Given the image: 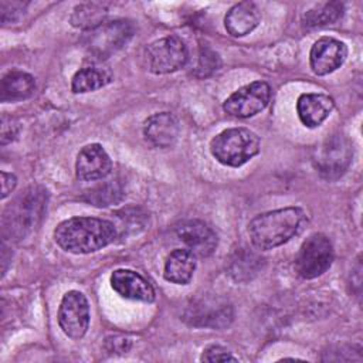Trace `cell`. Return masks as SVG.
<instances>
[{"instance_id": "cell-5", "label": "cell", "mask_w": 363, "mask_h": 363, "mask_svg": "<svg viewBox=\"0 0 363 363\" xmlns=\"http://www.w3.org/2000/svg\"><path fill=\"white\" fill-rule=\"evenodd\" d=\"M133 35V26L128 20L104 21L86 31L84 45L94 58L102 61L123 48Z\"/></svg>"}, {"instance_id": "cell-6", "label": "cell", "mask_w": 363, "mask_h": 363, "mask_svg": "<svg viewBox=\"0 0 363 363\" xmlns=\"http://www.w3.org/2000/svg\"><path fill=\"white\" fill-rule=\"evenodd\" d=\"M333 257L330 240L325 234L315 233L302 242L295 258V271L303 279H313L330 268Z\"/></svg>"}, {"instance_id": "cell-9", "label": "cell", "mask_w": 363, "mask_h": 363, "mask_svg": "<svg viewBox=\"0 0 363 363\" xmlns=\"http://www.w3.org/2000/svg\"><path fill=\"white\" fill-rule=\"evenodd\" d=\"M145 58L150 72L170 74L186 65L189 50L180 37L167 35L149 44Z\"/></svg>"}, {"instance_id": "cell-4", "label": "cell", "mask_w": 363, "mask_h": 363, "mask_svg": "<svg viewBox=\"0 0 363 363\" xmlns=\"http://www.w3.org/2000/svg\"><path fill=\"white\" fill-rule=\"evenodd\" d=\"M211 155L221 164L238 167L259 152V138L247 128H230L210 142Z\"/></svg>"}, {"instance_id": "cell-19", "label": "cell", "mask_w": 363, "mask_h": 363, "mask_svg": "<svg viewBox=\"0 0 363 363\" xmlns=\"http://www.w3.org/2000/svg\"><path fill=\"white\" fill-rule=\"evenodd\" d=\"M196 269V257L186 248L174 250L164 262L163 277L166 281L177 285H186L193 278Z\"/></svg>"}, {"instance_id": "cell-8", "label": "cell", "mask_w": 363, "mask_h": 363, "mask_svg": "<svg viewBox=\"0 0 363 363\" xmlns=\"http://www.w3.org/2000/svg\"><path fill=\"white\" fill-rule=\"evenodd\" d=\"M352 159L353 146L350 140L345 135L335 133L319 146L315 166L323 179L336 180L347 170Z\"/></svg>"}, {"instance_id": "cell-22", "label": "cell", "mask_w": 363, "mask_h": 363, "mask_svg": "<svg viewBox=\"0 0 363 363\" xmlns=\"http://www.w3.org/2000/svg\"><path fill=\"white\" fill-rule=\"evenodd\" d=\"M262 261L257 252L248 248H240L230 259L228 272L235 281L247 282L261 271Z\"/></svg>"}, {"instance_id": "cell-3", "label": "cell", "mask_w": 363, "mask_h": 363, "mask_svg": "<svg viewBox=\"0 0 363 363\" xmlns=\"http://www.w3.org/2000/svg\"><path fill=\"white\" fill-rule=\"evenodd\" d=\"M47 190L38 186L28 187L13 203L7 206L3 214L4 235L21 240L40 223L47 207Z\"/></svg>"}, {"instance_id": "cell-16", "label": "cell", "mask_w": 363, "mask_h": 363, "mask_svg": "<svg viewBox=\"0 0 363 363\" xmlns=\"http://www.w3.org/2000/svg\"><path fill=\"white\" fill-rule=\"evenodd\" d=\"M180 133L179 119L170 112H159L149 116L143 126L146 140L157 147H170Z\"/></svg>"}, {"instance_id": "cell-25", "label": "cell", "mask_w": 363, "mask_h": 363, "mask_svg": "<svg viewBox=\"0 0 363 363\" xmlns=\"http://www.w3.org/2000/svg\"><path fill=\"white\" fill-rule=\"evenodd\" d=\"M86 196V201H89L91 204L98 207H106L121 199V189L116 183H105L89 190Z\"/></svg>"}, {"instance_id": "cell-26", "label": "cell", "mask_w": 363, "mask_h": 363, "mask_svg": "<svg viewBox=\"0 0 363 363\" xmlns=\"http://www.w3.org/2000/svg\"><path fill=\"white\" fill-rule=\"evenodd\" d=\"M220 68V58L218 55L211 51L210 48H201L197 57V64L194 67L193 74L197 78H206L214 74Z\"/></svg>"}, {"instance_id": "cell-10", "label": "cell", "mask_w": 363, "mask_h": 363, "mask_svg": "<svg viewBox=\"0 0 363 363\" xmlns=\"http://www.w3.org/2000/svg\"><path fill=\"white\" fill-rule=\"evenodd\" d=\"M58 325L65 336L72 340L81 339L89 328V303L79 291H68L58 308Z\"/></svg>"}, {"instance_id": "cell-31", "label": "cell", "mask_w": 363, "mask_h": 363, "mask_svg": "<svg viewBox=\"0 0 363 363\" xmlns=\"http://www.w3.org/2000/svg\"><path fill=\"white\" fill-rule=\"evenodd\" d=\"M17 177L13 173L1 172V199H6L16 187Z\"/></svg>"}, {"instance_id": "cell-18", "label": "cell", "mask_w": 363, "mask_h": 363, "mask_svg": "<svg viewBox=\"0 0 363 363\" xmlns=\"http://www.w3.org/2000/svg\"><path fill=\"white\" fill-rule=\"evenodd\" d=\"M261 20L259 9L252 1H241L233 6L224 18L225 30L233 37H244L250 34Z\"/></svg>"}, {"instance_id": "cell-12", "label": "cell", "mask_w": 363, "mask_h": 363, "mask_svg": "<svg viewBox=\"0 0 363 363\" xmlns=\"http://www.w3.org/2000/svg\"><path fill=\"white\" fill-rule=\"evenodd\" d=\"M177 238L194 257L211 255L218 244L216 231L201 220H186L176 227Z\"/></svg>"}, {"instance_id": "cell-23", "label": "cell", "mask_w": 363, "mask_h": 363, "mask_svg": "<svg viewBox=\"0 0 363 363\" xmlns=\"http://www.w3.org/2000/svg\"><path fill=\"white\" fill-rule=\"evenodd\" d=\"M108 6L105 3H82L78 4L71 14V24L81 30H92L105 21Z\"/></svg>"}, {"instance_id": "cell-15", "label": "cell", "mask_w": 363, "mask_h": 363, "mask_svg": "<svg viewBox=\"0 0 363 363\" xmlns=\"http://www.w3.org/2000/svg\"><path fill=\"white\" fill-rule=\"evenodd\" d=\"M112 289L125 299L153 302L155 289L147 279L132 269H115L111 275Z\"/></svg>"}, {"instance_id": "cell-29", "label": "cell", "mask_w": 363, "mask_h": 363, "mask_svg": "<svg viewBox=\"0 0 363 363\" xmlns=\"http://www.w3.org/2000/svg\"><path fill=\"white\" fill-rule=\"evenodd\" d=\"M18 130H20V126L17 123L16 119H13L11 116H7V115H3L1 116V145H7L10 142H13L16 139V136L18 135Z\"/></svg>"}, {"instance_id": "cell-24", "label": "cell", "mask_w": 363, "mask_h": 363, "mask_svg": "<svg viewBox=\"0 0 363 363\" xmlns=\"http://www.w3.org/2000/svg\"><path fill=\"white\" fill-rule=\"evenodd\" d=\"M343 14V4L337 1H330L320 4L303 16V26L308 28L322 27L328 24H333L337 21Z\"/></svg>"}, {"instance_id": "cell-1", "label": "cell", "mask_w": 363, "mask_h": 363, "mask_svg": "<svg viewBox=\"0 0 363 363\" xmlns=\"http://www.w3.org/2000/svg\"><path fill=\"white\" fill-rule=\"evenodd\" d=\"M113 223L96 217H72L60 223L54 231L55 242L71 254L95 252L115 241Z\"/></svg>"}, {"instance_id": "cell-17", "label": "cell", "mask_w": 363, "mask_h": 363, "mask_svg": "<svg viewBox=\"0 0 363 363\" xmlns=\"http://www.w3.org/2000/svg\"><path fill=\"white\" fill-rule=\"evenodd\" d=\"M333 99L320 92L302 94L296 101V112L306 128L319 126L333 111Z\"/></svg>"}, {"instance_id": "cell-14", "label": "cell", "mask_w": 363, "mask_h": 363, "mask_svg": "<svg viewBox=\"0 0 363 363\" xmlns=\"http://www.w3.org/2000/svg\"><path fill=\"white\" fill-rule=\"evenodd\" d=\"M112 170V160L99 143L84 146L75 162V173L79 180L92 182L106 177Z\"/></svg>"}, {"instance_id": "cell-20", "label": "cell", "mask_w": 363, "mask_h": 363, "mask_svg": "<svg viewBox=\"0 0 363 363\" xmlns=\"http://www.w3.org/2000/svg\"><path fill=\"white\" fill-rule=\"evenodd\" d=\"M35 91L33 75L23 71H11L6 74L0 84V101L17 102L30 98Z\"/></svg>"}, {"instance_id": "cell-28", "label": "cell", "mask_w": 363, "mask_h": 363, "mask_svg": "<svg viewBox=\"0 0 363 363\" xmlns=\"http://www.w3.org/2000/svg\"><path fill=\"white\" fill-rule=\"evenodd\" d=\"M200 360L201 362H237L238 359L233 356L225 347L220 345H211L203 350Z\"/></svg>"}, {"instance_id": "cell-2", "label": "cell", "mask_w": 363, "mask_h": 363, "mask_svg": "<svg viewBox=\"0 0 363 363\" xmlns=\"http://www.w3.org/2000/svg\"><path fill=\"white\" fill-rule=\"evenodd\" d=\"M305 218V213L299 207H285L258 214L248 224L251 242L259 250L279 247L301 231Z\"/></svg>"}, {"instance_id": "cell-13", "label": "cell", "mask_w": 363, "mask_h": 363, "mask_svg": "<svg viewBox=\"0 0 363 363\" xmlns=\"http://www.w3.org/2000/svg\"><path fill=\"white\" fill-rule=\"evenodd\" d=\"M347 57V47L332 37L319 38L311 48L309 64L316 75H328L336 71Z\"/></svg>"}, {"instance_id": "cell-21", "label": "cell", "mask_w": 363, "mask_h": 363, "mask_svg": "<svg viewBox=\"0 0 363 363\" xmlns=\"http://www.w3.org/2000/svg\"><path fill=\"white\" fill-rule=\"evenodd\" d=\"M112 81V72L99 65H91L78 69L71 81V89L74 94H85L99 89Z\"/></svg>"}, {"instance_id": "cell-7", "label": "cell", "mask_w": 363, "mask_h": 363, "mask_svg": "<svg viewBox=\"0 0 363 363\" xmlns=\"http://www.w3.org/2000/svg\"><path fill=\"white\" fill-rule=\"evenodd\" d=\"M184 320L197 328L224 329L234 318L233 306L220 296L201 295L186 306Z\"/></svg>"}, {"instance_id": "cell-11", "label": "cell", "mask_w": 363, "mask_h": 363, "mask_svg": "<svg viewBox=\"0 0 363 363\" xmlns=\"http://www.w3.org/2000/svg\"><path fill=\"white\" fill-rule=\"evenodd\" d=\"M271 88L264 81H255L238 88L223 104V109L235 118H250L267 108Z\"/></svg>"}, {"instance_id": "cell-30", "label": "cell", "mask_w": 363, "mask_h": 363, "mask_svg": "<svg viewBox=\"0 0 363 363\" xmlns=\"http://www.w3.org/2000/svg\"><path fill=\"white\" fill-rule=\"evenodd\" d=\"M105 346L111 353H126L130 349V340L121 336H109L106 337Z\"/></svg>"}, {"instance_id": "cell-27", "label": "cell", "mask_w": 363, "mask_h": 363, "mask_svg": "<svg viewBox=\"0 0 363 363\" xmlns=\"http://www.w3.org/2000/svg\"><path fill=\"white\" fill-rule=\"evenodd\" d=\"M27 3L23 1H0V18L3 24L16 23L24 14Z\"/></svg>"}]
</instances>
